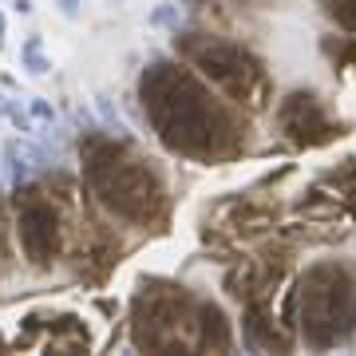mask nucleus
<instances>
[{
  "instance_id": "obj_1",
  "label": "nucleus",
  "mask_w": 356,
  "mask_h": 356,
  "mask_svg": "<svg viewBox=\"0 0 356 356\" xmlns=\"http://www.w3.org/2000/svg\"><path fill=\"white\" fill-rule=\"evenodd\" d=\"M143 99L151 107V119L159 135L166 139V147H175L182 154H198V159H210V154H222L234 147V123L222 107L210 103L198 83L191 76H182L175 67L159 64L151 76L143 79Z\"/></svg>"
},
{
  "instance_id": "obj_2",
  "label": "nucleus",
  "mask_w": 356,
  "mask_h": 356,
  "mask_svg": "<svg viewBox=\"0 0 356 356\" xmlns=\"http://www.w3.org/2000/svg\"><path fill=\"white\" fill-rule=\"evenodd\" d=\"M88 175L95 182V191L103 194V202L115 206L119 214L135 218V222L154 218L159 206H163V191H159L154 175L147 166H139V159H127V154H119L115 147L95 151Z\"/></svg>"
},
{
  "instance_id": "obj_3",
  "label": "nucleus",
  "mask_w": 356,
  "mask_h": 356,
  "mask_svg": "<svg viewBox=\"0 0 356 356\" xmlns=\"http://www.w3.org/2000/svg\"><path fill=\"white\" fill-rule=\"evenodd\" d=\"M353 317V281L337 266H317L301 281V325L317 348L332 344Z\"/></svg>"
},
{
  "instance_id": "obj_4",
  "label": "nucleus",
  "mask_w": 356,
  "mask_h": 356,
  "mask_svg": "<svg viewBox=\"0 0 356 356\" xmlns=\"http://www.w3.org/2000/svg\"><path fill=\"white\" fill-rule=\"evenodd\" d=\"M186 51H191V60L214 79L218 88L229 91V99L245 103V107H261L266 103V76H261V67L242 48L202 36L194 44H186Z\"/></svg>"
},
{
  "instance_id": "obj_5",
  "label": "nucleus",
  "mask_w": 356,
  "mask_h": 356,
  "mask_svg": "<svg viewBox=\"0 0 356 356\" xmlns=\"http://www.w3.org/2000/svg\"><path fill=\"white\" fill-rule=\"evenodd\" d=\"M281 127L289 131V139L301 143V147H313V143L332 139V123L325 119L317 95H301V91L289 95V103L281 107Z\"/></svg>"
},
{
  "instance_id": "obj_6",
  "label": "nucleus",
  "mask_w": 356,
  "mask_h": 356,
  "mask_svg": "<svg viewBox=\"0 0 356 356\" xmlns=\"http://www.w3.org/2000/svg\"><path fill=\"white\" fill-rule=\"evenodd\" d=\"M20 242L36 266H48L56 254V214L44 202H28L20 214Z\"/></svg>"
},
{
  "instance_id": "obj_7",
  "label": "nucleus",
  "mask_w": 356,
  "mask_h": 356,
  "mask_svg": "<svg viewBox=\"0 0 356 356\" xmlns=\"http://www.w3.org/2000/svg\"><path fill=\"white\" fill-rule=\"evenodd\" d=\"M24 67H28V76H48V72H51V60L40 51V36H28V44H24Z\"/></svg>"
},
{
  "instance_id": "obj_8",
  "label": "nucleus",
  "mask_w": 356,
  "mask_h": 356,
  "mask_svg": "<svg viewBox=\"0 0 356 356\" xmlns=\"http://www.w3.org/2000/svg\"><path fill=\"white\" fill-rule=\"evenodd\" d=\"M325 8H329V16L341 28L356 32V0H325Z\"/></svg>"
},
{
  "instance_id": "obj_9",
  "label": "nucleus",
  "mask_w": 356,
  "mask_h": 356,
  "mask_svg": "<svg viewBox=\"0 0 356 356\" xmlns=\"http://www.w3.org/2000/svg\"><path fill=\"white\" fill-rule=\"evenodd\" d=\"M4 115H8V119H13L20 131H32V115L20 111V103H8V107H4Z\"/></svg>"
},
{
  "instance_id": "obj_10",
  "label": "nucleus",
  "mask_w": 356,
  "mask_h": 356,
  "mask_svg": "<svg viewBox=\"0 0 356 356\" xmlns=\"http://www.w3.org/2000/svg\"><path fill=\"white\" fill-rule=\"evenodd\" d=\"M175 20H178L175 4H163V8H154V13H151V24H175Z\"/></svg>"
},
{
  "instance_id": "obj_11",
  "label": "nucleus",
  "mask_w": 356,
  "mask_h": 356,
  "mask_svg": "<svg viewBox=\"0 0 356 356\" xmlns=\"http://www.w3.org/2000/svg\"><path fill=\"white\" fill-rule=\"evenodd\" d=\"M32 115H36V119H44V123H51V119H56V111H51L48 99H32Z\"/></svg>"
},
{
  "instance_id": "obj_12",
  "label": "nucleus",
  "mask_w": 356,
  "mask_h": 356,
  "mask_svg": "<svg viewBox=\"0 0 356 356\" xmlns=\"http://www.w3.org/2000/svg\"><path fill=\"white\" fill-rule=\"evenodd\" d=\"M16 13H24V16H28V13H32V0H16Z\"/></svg>"
},
{
  "instance_id": "obj_13",
  "label": "nucleus",
  "mask_w": 356,
  "mask_h": 356,
  "mask_svg": "<svg viewBox=\"0 0 356 356\" xmlns=\"http://www.w3.org/2000/svg\"><path fill=\"white\" fill-rule=\"evenodd\" d=\"M60 4H64V13H76V4H79V0H60Z\"/></svg>"
},
{
  "instance_id": "obj_14",
  "label": "nucleus",
  "mask_w": 356,
  "mask_h": 356,
  "mask_svg": "<svg viewBox=\"0 0 356 356\" xmlns=\"http://www.w3.org/2000/svg\"><path fill=\"white\" fill-rule=\"evenodd\" d=\"M4 107H8V99H4V95H0V115H4Z\"/></svg>"
},
{
  "instance_id": "obj_15",
  "label": "nucleus",
  "mask_w": 356,
  "mask_h": 356,
  "mask_svg": "<svg viewBox=\"0 0 356 356\" xmlns=\"http://www.w3.org/2000/svg\"><path fill=\"white\" fill-rule=\"evenodd\" d=\"M0 36H4V16H0Z\"/></svg>"
}]
</instances>
